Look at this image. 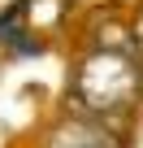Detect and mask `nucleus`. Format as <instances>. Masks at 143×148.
Returning <instances> with one entry per match:
<instances>
[{"label":"nucleus","mask_w":143,"mask_h":148,"mask_svg":"<svg viewBox=\"0 0 143 148\" xmlns=\"http://www.w3.org/2000/svg\"><path fill=\"white\" fill-rule=\"evenodd\" d=\"M69 92L83 105V113L91 118H113L126 113L139 100V70L126 52L113 48H96L74 65V79H69Z\"/></svg>","instance_id":"f257e3e1"},{"label":"nucleus","mask_w":143,"mask_h":148,"mask_svg":"<svg viewBox=\"0 0 143 148\" xmlns=\"http://www.w3.org/2000/svg\"><path fill=\"white\" fill-rule=\"evenodd\" d=\"M48 148H113V139H108L96 122L61 118V122L48 131Z\"/></svg>","instance_id":"f03ea898"}]
</instances>
